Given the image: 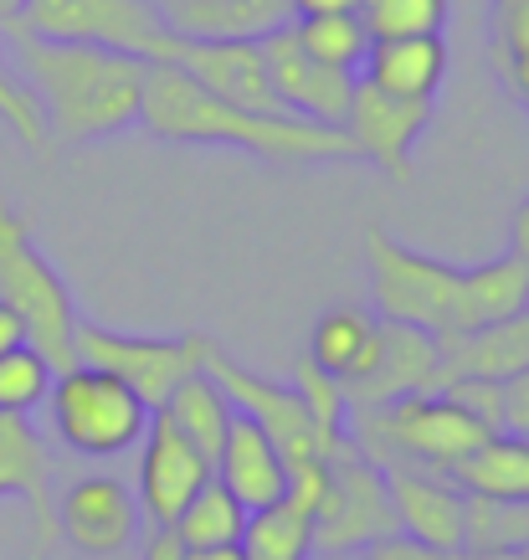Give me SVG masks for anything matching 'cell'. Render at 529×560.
<instances>
[{
  "label": "cell",
  "mask_w": 529,
  "mask_h": 560,
  "mask_svg": "<svg viewBox=\"0 0 529 560\" xmlns=\"http://www.w3.org/2000/svg\"><path fill=\"white\" fill-rule=\"evenodd\" d=\"M139 129H150L160 144H211V150H242L252 160H273V165H334V160H355L344 129L329 124H308L293 114H252L237 103L211 98L196 88L180 68L154 62L150 83H144V108H139Z\"/></svg>",
  "instance_id": "1"
},
{
  "label": "cell",
  "mask_w": 529,
  "mask_h": 560,
  "mask_svg": "<svg viewBox=\"0 0 529 560\" xmlns=\"http://www.w3.org/2000/svg\"><path fill=\"white\" fill-rule=\"evenodd\" d=\"M11 47H16V78L32 88L47 135L62 144H98L139 124L154 62L78 42H36V36H11Z\"/></svg>",
  "instance_id": "2"
},
{
  "label": "cell",
  "mask_w": 529,
  "mask_h": 560,
  "mask_svg": "<svg viewBox=\"0 0 529 560\" xmlns=\"http://www.w3.org/2000/svg\"><path fill=\"white\" fill-rule=\"evenodd\" d=\"M489 438H494V432L468 407H458L447 390H416V396H401L391 407L350 411V442H355L376 468L416 463V468L452 474V468L473 458Z\"/></svg>",
  "instance_id": "3"
},
{
  "label": "cell",
  "mask_w": 529,
  "mask_h": 560,
  "mask_svg": "<svg viewBox=\"0 0 529 560\" xmlns=\"http://www.w3.org/2000/svg\"><path fill=\"white\" fill-rule=\"evenodd\" d=\"M0 304L26 324V345L42 350L57 375L78 365V324L83 319H78L68 278L36 247L32 221L11 206L5 190H0Z\"/></svg>",
  "instance_id": "4"
},
{
  "label": "cell",
  "mask_w": 529,
  "mask_h": 560,
  "mask_svg": "<svg viewBox=\"0 0 529 560\" xmlns=\"http://www.w3.org/2000/svg\"><path fill=\"white\" fill-rule=\"evenodd\" d=\"M47 411H51V432L62 438L72 458H98V463L134 453L154 417L139 390H129L119 375L93 371V365H72V371L57 375Z\"/></svg>",
  "instance_id": "5"
},
{
  "label": "cell",
  "mask_w": 529,
  "mask_h": 560,
  "mask_svg": "<svg viewBox=\"0 0 529 560\" xmlns=\"http://www.w3.org/2000/svg\"><path fill=\"white\" fill-rule=\"evenodd\" d=\"M5 36L108 47L139 62H165L175 42L154 0H21Z\"/></svg>",
  "instance_id": "6"
},
{
  "label": "cell",
  "mask_w": 529,
  "mask_h": 560,
  "mask_svg": "<svg viewBox=\"0 0 529 560\" xmlns=\"http://www.w3.org/2000/svg\"><path fill=\"white\" fill-rule=\"evenodd\" d=\"M391 535L401 529H396L386 468H376L355 442L334 447L325 463V493L308 514V556H360L365 545Z\"/></svg>",
  "instance_id": "7"
},
{
  "label": "cell",
  "mask_w": 529,
  "mask_h": 560,
  "mask_svg": "<svg viewBox=\"0 0 529 560\" xmlns=\"http://www.w3.org/2000/svg\"><path fill=\"white\" fill-rule=\"evenodd\" d=\"M365 272H371L376 319L411 324V329H427L432 340H443L462 268L396 242L386 226H365Z\"/></svg>",
  "instance_id": "8"
},
{
  "label": "cell",
  "mask_w": 529,
  "mask_h": 560,
  "mask_svg": "<svg viewBox=\"0 0 529 560\" xmlns=\"http://www.w3.org/2000/svg\"><path fill=\"white\" fill-rule=\"evenodd\" d=\"M211 340L186 329V335H124V329H103V324H78V365L119 375L129 390L144 396V407L160 411L186 375L205 365Z\"/></svg>",
  "instance_id": "9"
},
{
  "label": "cell",
  "mask_w": 529,
  "mask_h": 560,
  "mask_svg": "<svg viewBox=\"0 0 529 560\" xmlns=\"http://www.w3.org/2000/svg\"><path fill=\"white\" fill-rule=\"evenodd\" d=\"M139 499L119 474H78L57 493V540L83 560H119L139 540Z\"/></svg>",
  "instance_id": "10"
},
{
  "label": "cell",
  "mask_w": 529,
  "mask_h": 560,
  "mask_svg": "<svg viewBox=\"0 0 529 560\" xmlns=\"http://www.w3.org/2000/svg\"><path fill=\"white\" fill-rule=\"evenodd\" d=\"M262 62H268V83H273L283 114L308 119V124H329V129H344L360 78L355 72H340V68L314 62V57L298 47L293 21L289 26H278L273 36H262Z\"/></svg>",
  "instance_id": "11"
},
{
  "label": "cell",
  "mask_w": 529,
  "mask_h": 560,
  "mask_svg": "<svg viewBox=\"0 0 529 560\" xmlns=\"http://www.w3.org/2000/svg\"><path fill=\"white\" fill-rule=\"evenodd\" d=\"M211 458L190 438H180L171 427L165 411L150 417V432L139 442V478H134V499H139V514L150 525H175L186 504L196 493L211 483Z\"/></svg>",
  "instance_id": "12"
},
{
  "label": "cell",
  "mask_w": 529,
  "mask_h": 560,
  "mask_svg": "<svg viewBox=\"0 0 529 560\" xmlns=\"http://www.w3.org/2000/svg\"><path fill=\"white\" fill-rule=\"evenodd\" d=\"M432 119H437V103H407L360 83L355 103H350V119H344V139H350L355 160H371L376 171L411 180V154L432 129Z\"/></svg>",
  "instance_id": "13"
},
{
  "label": "cell",
  "mask_w": 529,
  "mask_h": 560,
  "mask_svg": "<svg viewBox=\"0 0 529 560\" xmlns=\"http://www.w3.org/2000/svg\"><path fill=\"white\" fill-rule=\"evenodd\" d=\"M396 529L407 540L427 545L437 556H462V520H468V493L452 483V474L416 468V463H391L386 468Z\"/></svg>",
  "instance_id": "14"
},
{
  "label": "cell",
  "mask_w": 529,
  "mask_h": 560,
  "mask_svg": "<svg viewBox=\"0 0 529 560\" xmlns=\"http://www.w3.org/2000/svg\"><path fill=\"white\" fill-rule=\"evenodd\" d=\"M171 68H180L196 88L211 98L252 108V114H283L273 83H268V62H262V42H171Z\"/></svg>",
  "instance_id": "15"
},
{
  "label": "cell",
  "mask_w": 529,
  "mask_h": 560,
  "mask_svg": "<svg viewBox=\"0 0 529 560\" xmlns=\"http://www.w3.org/2000/svg\"><path fill=\"white\" fill-rule=\"evenodd\" d=\"M51 463L47 442L32 427V417H0V499H16L32 510V560H47L57 550V499H51Z\"/></svg>",
  "instance_id": "16"
},
{
  "label": "cell",
  "mask_w": 529,
  "mask_h": 560,
  "mask_svg": "<svg viewBox=\"0 0 529 560\" xmlns=\"http://www.w3.org/2000/svg\"><path fill=\"white\" fill-rule=\"evenodd\" d=\"M416 390H437V340L427 329H411V324H386L380 319V345L371 371L344 386V407L350 411H376L391 407L401 396Z\"/></svg>",
  "instance_id": "17"
},
{
  "label": "cell",
  "mask_w": 529,
  "mask_h": 560,
  "mask_svg": "<svg viewBox=\"0 0 529 560\" xmlns=\"http://www.w3.org/2000/svg\"><path fill=\"white\" fill-rule=\"evenodd\" d=\"M211 474L247 514H262L289 499V463L273 447V438L257 422H247L242 411H232V427L222 438V453L211 463Z\"/></svg>",
  "instance_id": "18"
},
{
  "label": "cell",
  "mask_w": 529,
  "mask_h": 560,
  "mask_svg": "<svg viewBox=\"0 0 529 560\" xmlns=\"http://www.w3.org/2000/svg\"><path fill=\"white\" fill-rule=\"evenodd\" d=\"M529 371V308L514 319L483 324L473 335L437 340V390L452 381H494L509 386L514 375Z\"/></svg>",
  "instance_id": "19"
},
{
  "label": "cell",
  "mask_w": 529,
  "mask_h": 560,
  "mask_svg": "<svg viewBox=\"0 0 529 560\" xmlns=\"http://www.w3.org/2000/svg\"><path fill=\"white\" fill-rule=\"evenodd\" d=\"M180 42H262L293 21L289 0H154Z\"/></svg>",
  "instance_id": "20"
},
{
  "label": "cell",
  "mask_w": 529,
  "mask_h": 560,
  "mask_svg": "<svg viewBox=\"0 0 529 560\" xmlns=\"http://www.w3.org/2000/svg\"><path fill=\"white\" fill-rule=\"evenodd\" d=\"M447 62H452L447 36H391V42H371L365 62H360V83L407 103H437L447 83Z\"/></svg>",
  "instance_id": "21"
},
{
  "label": "cell",
  "mask_w": 529,
  "mask_h": 560,
  "mask_svg": "<svg viewBox=\"0 0 529 560\" xmlns=\"http://www.w3.org/2000/svg\"><path fill=\"white\" fill-rule=\"evenodd\" d=\"M529 308V268L514 253H498L479 268H462L458 278V299H452V319H447V335H473L483 324L514 319Z\"/></svg>",
  "instance_id": "22"
},
{
  "label": "cell",
  "mask_w": 529,
  "mask_h": 560,
  "mask_svg": "<svg viewBox=\"0 0 529 560\" xmlns=\"http://www.w3.org/2000/svg\"><path fill=\"white\" fill-rule=\"evenodd\" d=\"M376 345H380L376 308L334 304V308H325V314H319L314 335H308V360H314L325 375H334L340 386H350V381H360V375L371 371Z\"/></svg>",
  "instance_id": "23"
},
{
  "label": "cell",
  "mask_w": 529,
  "mask_h": 560,
  "mask_svg": "<svg viewBox=\"0 0 529 560\" xmlns=\"http://www.w3.org/2000/svg\"><path fill=\"white\" fill-rule=\"evenodd\" d=\"M452 483L479 499H519L529 504V438L494 432L468 463L452 468Z\"/></svg>",
  "instance_id": "24"
},
{
  "label": "cell",
  "mask_w": 529,
  "mask_h": 560,
  "mask_svg": "<svg viewBox=\"0 0 529 560\" xmlns=\"http://www.w3.org/2000/svg\"><path fill=\"white\" fill-rule=\"evenodd\" d=\"M160 411L171 417V427L180 432V438H190L205 458L216 463L226 427H232V401L222 396V386H216L211 375H205V371L186 375V381L165 396V407H160Z\"/></svg>",
  "instance_id": "25"
},
{
  "label": "cell",
  "mask_w": 529,
  "mask_h": 560,
  "mask_svg": "<svg viewBox=\"0 0 529 560\" xmlns=\"http://www.w3.org/2000/svg\"><path fill=\"white\" fill-rule=\"evenodd\" d=\"M247 520H252V514L242 510L237 499L211 478L186 504V514L175 520V535L186 540V550H232V545H242V535H247Z\"/></svg>",
  "instance_id": "26"
},
{
  "label": "cell",
  "mask_w": 529,
  "mask_h": 560,
  "mask_svg": "<svg viewBox=\"0 0 529 560\" xmlns=\"http://www.w3.org/2000/svg\"><path fill=\"white\" fill-rule=\"evenodd\" d=\"M529 545V504L519 499H479L468 493V520H462V556H498Z\"/></svg>",
  "instance_id": "27"
},
{
  "label": "cell",
  "mask_w": 529,
  "mask_h": 560,
  "mask_svg": "<svg viewBox=\"0 0 529 560\" xmlns=\"http://www.w3.org/2000/svg\"><path fill=\"white\" fill-rule=\"evenodd\" d=\"M242 560H308V510L283 499L273 510L252 514L242 535Z\"/></svg>",
  "instance_id": "28"
},
{
  "label": "cell",
  "mask_w": 529,
  "mask_h": 560,
  "mask_svg": "<svg viewBox=\"0 0 529 560\" xmlns=\"http://www.w3.org/2000/svg\"><path fill=\"white\" fill-rule=\"evenodd\" d=\"M360 26L371 42H391V36H443L452 0H360L355 5Z\"/></svg>",
  "instance_id": "29"
},
{
  "label": "cell",
  "mask_w": 529,
  "mask_h": 560,
  "mask_svg": "<svg viewBox=\"0 0 529 560\" xmlns=\"http://www.w3.org/2000/svg\"><path fill=\"white\" fill-rule=\"evenodd\" d=\"M293 36L298 47L325 62V68H340V72H355L360 78V62L371 51V32L360 26V16H308V21H293Z\"/></svg>",
  "instance_id": "30"
},
{
  "label": "cell",
  "mask_w": 529,
  "mask_h": 560,
  "mask_svg": "<svg viewBox=\"0 0 529 560\" xmlns=\"http://www.w3.org/2000/svg\"><path fill=\"white\" fill-rule=\"evenodd\" d=\"M51 381H57L51 360L32 345L0 355V417H32L36 407H47Z\"/></svg>",
  "instance_id": "31"
},
{
  "label": "cell",
  "mask_w": 529,
  "mask_h": 560,
  "mask_svg": "<svg viewBox=\"0 0 529 560\" xmlns=\"http://www.w3.org/2000/svg\"><path fill=\"white\" fill-rule=\"evenodd\" d=\"M293 390L304 396V407L314 411V427H319V438L329 447H344L350 442V407H344V386L334 375H325L314 360H298V371H293Z\"/></svg>",
  "instance_id": "32"
},
{
  "label": "cell",
  "mask_w": 529,
  "mask_h": 560,
  "mask_svg": "<svg viewBox=\"0 0 529 560\" xmlns=\"http://www.w3.org/2000/svg\"><path fill=\"white\" fill-rule=\"evenodd\" d=\"M0 119H5V129L26 144V150H47V119H42V108H36L32 88L21 83L16 72L0 62Z\"/></svg>",
  "instance_id": "33"
},
{
  "label": "cell",
  "mask_w": 529,
  "mask_h": 560,
  "mask_svg": "<svg viewBox=\"0 0 529 560\" xmlns=\"http://www.w3.org/2000/svg\"><path fill=\"white\" fill-rule=\"evenodd\" d=\"M443 390L458 407L473 411L489 432H504V386H494V381H452V386H443Z\"/></svg>",
  "instance_id": "34"
},
{
  "label": "cell",
  "mask_w": 529,
  "mask_h": 560,
  "mask_svg": "<svg viewBox=\"0 0 529 560\" xmlns=\"http://www.w3.org/2000/svg\"><path fill=\"white\" fill-rule=\"evenodd\" d=\"M504 57H525L529 51V0H494V47Z\"/></svg>",
  "instance_id": "35"
},
{
  "label": "cell",
  "mask_w": 529,
  "mask_h": 560,
  "mask_svg": "<svg viewBox=\"0 0 529 560\" xmlns=\"http://www.w3.org/2000/svg\"><path fill=\"white\" fill-rule=\"evenodd\" d=\"M355 560H462V556H437V550H427V545L407 540V535H391V540L365 545Z\"/></svg>",
  "instance_id": "36"
},
{
  "label": "cell",
  "mask_w": 529,
  "mask_h": 560,
  "mask_svg": "<svg viewBox=\"0 0 529 560\" xmlns=\"http://www.w3.org/2000/svg\"><path fill=\"white\" fill-rule=\"evenodd\" d=\"M504 432L529 438V371L514 375L509 386H504Z\"/></svg>",
  "instance_id": "37"
},
{
  "label": "cell",
  "mask_w": 529,
  "mask_h": 560,
  "mask_svg": "<svg viewBox=\"0 0 529 560\" xmlns=\"http://www.w3.org/2000/svg\"><path fill=\"white\" fill-rule=\"evenodd\" d=\"M139 560H190L186 540L175 535V525H150V535H144V556Z\"/></svg>",
  "instance_id": "38"
},
{
  "label": "cell",
  "mask_w": 529,
  "mask_h": 560,
  "mask_svg": "<svg viewBox=\"0 0 529 560\" xmlns=\"http://www.w3.org/2000/svg\"><path fill=\"white\" fill-rule=\"evenodd\" d=\"M494 68H498V78H504V88L529 108V51L525 57H504V51H494Z\"/></svg>",
  "instance_id": "39"
},
{
  "label": "cell",
  "mask_w": 529,
  "mask_h": 560,
  "mask_svg": "<svg viewBox=\"0 0 529 560\" xmlns=\"http://www.w3.org/2000/svg\"><path fill=\"white\" fill-rule=\"evenodd\" d=\"M293 5V21H308V16H355L360 0H289Z\"/></svg>",
  "instance_id": "40"
},
{
  "label": "cell",
  "mask_w": 529,
  "mask_h": 560,
  "mask_svg": "<svg viewBox=\"0 0 529 560\" xmlns=\"http://www.w3.org/2000/svg\"><path fill=\"white\" fill-rule=\"evenodd\" d=\"M509 253L529 268V196L519 201V211H514V226H509Z\"/></svg>",
  "instance_id": "41"
},
{
  "label": "cell",
  "mask_w": 529,
  "mask_h": 560,
  "mask_svg": "<svg viewBox=\"0 0 529 560\" xmlns=\"http://www.w3.org/2000/svg\"><path fill=\"white\" fill-rule=\"evenodd\" d=\"M21 345H26V324L0 304V355H11V350H21Z\"/></svg>",
  "instance_id": "42"
},
{
  "label": "cell",
  "mask_w": 529,
  "mask_h": 560,
  "mask_svg": "<svg viewBox=\"0 0 529 560\" xmlns=\"http://www.w3.org/2000/svg\"><path fill=\"white\" fill-rule=\"evenodd\" d=\"M190 560H242V545H232V550H190Z\"/></svg>",
  "instance_id": "43"
},
{
  "label": "cell",
  "mask_w": 529,
  "mask_h": 560,
  "mask_svg": "<svg viewBox=\"0 0 529 560\" xmlns=\"http://www.w3.org/2000/svg\"><path fill=\"white\" fill-rule=\"evenodd\" d=\"M16 11H21V0H0V32L11 26V16H16Z\"/></svg>",
  "instance_id": "44"
},
{
  "label": "cell",
  "mask_w": 529,
  "mask_h": 560,
  "mask_svg": "<svg viewBox=\"0 0 529 560\" xmlns=\"http://www.w3.org/2000/svg\"><path fill=\"white\" fill-rule=\"evenodd\" d=\"M308 560H355V556H308Z\"/></svg>",
  "instance_id": "45"
}]
</instances>
